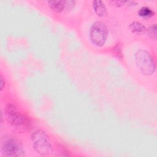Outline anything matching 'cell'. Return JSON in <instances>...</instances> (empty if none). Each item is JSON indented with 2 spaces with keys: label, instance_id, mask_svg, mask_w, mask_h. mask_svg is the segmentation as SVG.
I'll list each match as a JSON object with an SVG mask.
<instances>
[{
  "label": "cell",
  "instance_id": "6da1fadb",
  "mask_svg": "<svg viewBox=\"0 0 157 157\" xmlns=\"http://www.w3.org/2000/svg\"><path fill=\"white\" fill-rule=\"evenodd\" d=\"M135 60L141 72L150 75L155 71V63L151 55L144 50H139L135 54Z\"/></svg>",
  "mask_w": 157,
  "mask_h": 157
},
{
  "label": "cell",
  "instance_id": "7a4b0ae2",
  "mask_svg": "<svg viewBox=\"0 0 157 157\" xmlns=\"http://www.w3.org/2000/svg\"><path fill=\"white\" fill-rule=\"evenodd\" d=\"M34 148L41 155H49L52 152V148L48 136L42 130L35 131L32 135Z\"/></svg>",
  "mask_w": 157,
  "mask_h": 157
},
{
  "label": "cell",
  "instance_id": "3957f363",
  "mask_svg": "<svg viewBox=\"0 0 157 157\" xmlns=\"http://www.w3.org/2000/svg\"><path fill=\"white\" fill-rule=\"evenodd\" d=\"M108 36V29L106 25L101 21L94 23L90 28V37L93 44L101 47L106 42Z\"/></svg>",
  "mask_w": 157,
  "mask_h": 157
},
{
  "label": "cell",
  "instance_id": "277c9868",
  "mask_svg": "<svg viewBox=\"0 0 157 157\" xmlns=\"http://www.w3.org/2000/svg\"><path fill=\"white\" fill-rule=\"evenodd\" d=\"M2 154L7 156H19L23 154V149L19 140L12 137L4 139L1 145Z\"/></svg>",
  "mask_w": 157,
  "mask_h": 157
},
{
  "label": "cell",
  "instance_id": "5b68a950",
  "mask_svg": "<svg viewBox=\"0 0 157 157\" xmlns=\"http://www.w3.org/2000/svg\"><path fill=\"white\" fill-rule=\"evenodd\" d=\"M6 111L10 122L15 126H26L28 123L27 118L20 112H17L14 105L12 104L9 105L6 107Z\"/></svg>",
  "mask_w": 157,
  "mask_h": 157
},
{
  "label": "cell",
  "instance_id": "8992f818",
  "mask_svg": "<svg viewBox=\"0 0 157 157\" xmlns=\"http://www.w3.org/2000/svg\"><path fill=\"white\" fill-rule=\"evenodd\" d=\"M93 7L95 13L99 17H104L106 15V7L102 1H94L93 2Z\"/></svg>",
  "mask_w": 157,
  "mask_h": 157
},
{
  "label": "cell",
  "instance_id": "52a82bcc",
  "mask_svg": "<svg viewBox=\"0 0 157 157\" xmlns=\"http://www.w3.org/2000/svg\"><path fill=\"white\" fill-rule=\"evenodd\" d=\"M129 29L132 33L138 34L144 33L147 29L145 26L139 21L132 22L129 25Z\"/></svg>",
  "mask_w": 157,
  "mask_h": 157
},
{
  "label": "cell",
  "instance_id": "ba28073f",
  "mask_svg": "<svg viewBox=\"0 0 157 157\" xmlns=\"http://www.w3.org/2000/svg\"><path fill=\"white\" fill-rule=\"evenodd\" d=\"M48 4L50 8L56 12H61L66 7V3L64 1H48Z\"/></svg>",
  "mask_w": 157,
  "mask_h": 157
},
{
  "label": "cell",
  "instance_id": "9c48e42d",
  "mask_svg": "<svg viewBox=\"0 0 157 157\" xmlns=\"http://www.w3.org/2000/svg\"><path fill=\"white\" fill-rule=\"evenodd\" d=\"M154 12L148 7H142L139 11L138 14L142 18H150L154 15Z\"/></svg>",
  "mask_w": 157,
  "mask_h": 157
},
{
  "label": "cell",
  "instance_id": "30bf717a",
  "mask_svg": "<svg viewBox=\"0 0 157 157\" xmlns=\"http://www.w3.org/2000/svg\"><path fill=\"white\" fill-rule=\"evenodd\" d=\"M148 35L153 39H156V25H153L150 26L148 29H146Z\"/></svg>",
  "mask_w": 157,
  "mask_h": 157
},
{
  "label": "cell",
  "instance_id": "8fae6325",
  "mask_svg": "<svg viewBox=\"0 0 157 157\" xmlns=\"http://www.w3.org/2000/svg\"><path fill=\"white\" fill-rule=\"evenodd\" d=\"M113 52H114V53L117 55V56L118 58H121L122 57V53H121V47L119 45H117L114 48H113Z\"/></svg>",
  "mask_w": 157,
  "mask_h": 157
},
{
  "label": "cell",
  "instance_id": "7c38bea8",
  "mask_svg": "<svg viewBox=\"0 0 157 157\" xmlns=\"http://www.w3.org/2000/svg\"><path fill=\"white\" fill-rule=\"evenodd\" d=\"M4 84H5V81H4V78L1 75V90L3 89Z\"/></svg>",
  "mask_w": 157,
  "mask_h": 157
}]
</instances>
